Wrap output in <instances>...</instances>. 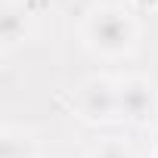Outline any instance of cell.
<instances>
[{
    "label": "cell",
    "instance_id": "obj_3",
    "mask_svg": "<svg viewBox=\"0 0 158 158\" xmlns=\"http://www.w3.org/2000/svg\"><path fill=\"white\" fill-rule=\"evenodd\" d=\"M158 99H155V87L146 77H124L118 81V115H124L127 121H146L152 118Z\"/></svg>",
    "mask_w": 158,
    "mask_h": 158
},
{
    "label": "cell",
    "instance_id": "obj_7",
    "mask_svg": "<svg viewBox=\"0 0 158 158\" xmlns=\"http://www.w3.org/2000/svg\"><path fill=\"white\" fill-rule=\"evenodd\" d=\"M155 158H158V136H155Z\"/></svg>",
    "mask_w": 158,
    "mask_h": 158
},
{
    "label": "cell",
    "instance_id": "obj_4",
    "mask_svg": "<svg viewBox=\"0 0 158 158\" xmlns=\"http://www.w3.org/2000/svg\"><path fill=\"white\" fill-rule=\"evenodd\" d=\"M0 31H3L6 47L19 44V40L25 37V13H19V10L6 6V10H3V16H0Z\"/></svg>",
    "mask_w": 158,
    "mask_h": 158
},
{
    "label": "cell",
    "instance_id": "obj_1",
    "mask_svg": "<svg viewBox=\"0 0 158 158\" xmlns=\"http://www.w3.org/2000/svg\"><path fill=\"white\" fill-rule=\"evenodd\" d=\"M87 40L106 53V56H121L133 47L136 40V25L121 6H99L87 19Z\"/></svg>",
    "mask_w": 158,
    "mask_h": 158
},
{
    "label": "cell",
    "instance_id": "obj_6",
    "mask_svg": "<svg viewBox=\"0 0 158 158\" xmlns=\"http://www.w3.org/2000/svg\"><path fill=\"white\" fill-rule=\"evenodd\" d=\"M90 158H133V152L124 143H118V139H106L102 146H96L90 152Z\"/></svg>",
    "mask_w": 158,
    "mask_h": 158
},
{
    "label": "cell",
    "instance_id": "obj_5",
    "mask_svg": "<svg viewBox=\"0 0 158 158\" xmlns=\"http://www.w3.org/2000/svg\"><path fill=\"white\" fill-rule=\"evenodd\" d=\"M3 158H31V139L22 133L16 136L13 130L3 133Z\"/></svg>",
    "mask_w": 158,
    "mask_h": 158
},
{
    "label": "cell",
    "instance_id": "obj_2",
    "mask_svg": "<svg viewBox=\"0 0 158 158\" xmlns=\"http://www.w3.org/2000/svg\"><path fill=\"white\" fill-rule=\"evenodd\" d=\"M77 109L87 121H112L118 115V84L106 77H90L77 90Z\"/></svg>",
    "mask_w": 158,
    "mask_h": 158
}]
</instances>
